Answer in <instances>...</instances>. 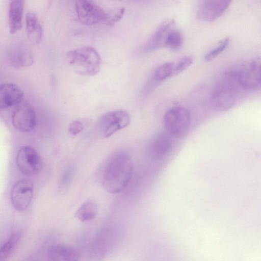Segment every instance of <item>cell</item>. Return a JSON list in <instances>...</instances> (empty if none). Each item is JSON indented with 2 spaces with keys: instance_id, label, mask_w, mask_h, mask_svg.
<instances>
[{
  "instance_id": "1",
  "label": "cell",
  "mask_w": 261,
  "mask_h": 261,
  "mask_svg": "<svg viewBox=\"0 0 261 261\" xmlns=\"http://www.w3.org/2000/svg\"><path fill=\"white\" fill-rule=\"evenodd\" d=\"M133 169V163L128 153H115L109 159L105 168L102 178L103 188L110 193L120 192L129 182Z\"/></svg>"
},
{
  "instance_id": "2",
  "label": "cell",
  "mask_w": 261,
  "mask_h": 261,
  "mask_svg": "<svg viewBox=\"0 0 261 261\" xmlns=\"http://www.w3.org/2000/svg\"><path fill=\"white\" fill-rule=\"evenodd\" d=\"M240 86L236 71L223 73L218 79L211 92L210 102L217 112L228 110L236 102Z\"/></svg>"
},
{
  "instance_id": "3",
  "label": "cell",
  "mask_w": 261,
  "mask_h": 261,
  "mask_svg": "<svg viewBox=\"0 0 261 261\" xmlns=\"http://www.w3.org/2000/svg\"><path fill=\"white\" fill-rule=\"evenodd\" d=\"M67 56L70 66L79 74L93 76L99 71L100 57L92 47L85 46L70 50Z\"/></svg>"
},
{
  "instance_id": "4",
  "label": "cell",
  "mask_w": 261,
  "mask_h": 261,
  "mask_svg": "<svg viewBox=\"0 0 261 261\" xmlns=\"http://www.w3.org/2000/svg\"><path fill=\"white\" fill-rule=\"evenodd\" d=\"M164 122L170 135L177 138H183L187 135L190 129V111L182 107H173L166 112Z\"/></svg>"
},
{
  "instance_id": "5",
  "label": "cell",
  "mask_w": 261,
  "mask_h": 261,
  "mask_svg": "<svg viewBox=\"0 0 261 261\" xmlns=\"http://www.w3.org/2000/svg\"><path fill=\"white\" fill-rule=\"evenodd\" d=\"M75 7L79 21L88 25L103 24L106 17L105 11L92 0H75Z\"/></svg>"
},
{
  "instance_id": "6",
  "label": "cell",
  "mask_w": 261,
  "mask_h": 261,
  "mask_svg": "<svg viewBox=\"0 0 261 261\" xmlns=\"http://www.w3.org/2000/svg\"><path fill=\"white\" fill-rule=\"evenodd\" d=\"M259 58L254 59L242 65L236 71L240 86L250 90L259 89L261 81V65Z\"/></svg>"
},
{
  "instance_id": "7",
  "label": "cell",
  "mask_w": 261,
  "mask_h": 261,
  "mask_svg": "<svg viewBox=\"0 0 261 261\" xmlns=\"http://www.w3.org/2000/svg\"><path fill=\"white\" fill-rule=\"evenodd\" d=\"M130 122L128 113L123 110L109 112L102 116L98 127L103 137L108 138L118 130L127 127Z\"/></svg>"
},
{
  "instance_id": "8",
  "label": "cell",
  "mask_w": 261,
  "mask_h": 261,
  "mask_svg": "<svg viewBox=\"0 0 261 261\" xmlns=\"http://www.w3.org/2000/svg\"><path fill=\"white\" fill-rule=\"evenodd\" d=\"M12 122L19 132L27 133L32 130L36 124V115L32 106L21 102L13 111Z\"/></svg>"
},
{
  "instance_id": "9",
  "label": "cell",
  "mask_w": 261,
  "mask_h": 261,
  "mask_svg": "<svg viewBox=\"0 0 261 261\" xmlns=\"http://www.w3.org/2000/svg\"><path fill=\"white\" fill-rule=\"evenodd\" d=\"M16 162L22 173L29 176L37 174L42 167V160L37 151L30 146H24L17 152Z\"/></svg>"
},
{
  "instance_id": "10",
  "label": "cell",
  "mask_w": 261,
  "mask_h": 261,
  "mask_svg": "<svg viewBox=\"0 0 261 261\" xmlns=\"http://www.w3.org/2000/svg\"><path fill=\"white\" fill-rule=\"evenodd\" d=\"M232 0H200L197 10L199 19L211 21L220 17L227 10Z\"/></svg>"
},
{
  "instance_id": "11",
  "label": "cell",
  "mask_w": 261,
  "mask_h": 261,
  "mask_svg": "<svg viewBox=\"0 0 261 261\" xmlns=\"http://www.w3.org/2000/svg\"><path fill=\"white\" fill-rule=\"evenodd\" d=\"M34 186L29 180H21L12 187L11 199L13 207L18 211L27 209L31 203L33 195Z\"/></svg>"
},
{
  "instance_id": "12",
  "label": "cell",
  "mask_w": 261,
  "mask_h": 261,
  "mask_svg": "<svg viewBox=\"0 0 261 261\" xmlns=\"http://www.w3.org/2000/svg\"><path fill=\"white\" fill-rule=\"evenodd\" d=\"M23 93L16 85L6 83L0 85V109H4L19 104Z\"/></svg>"
},
{
  "instance_id": "13",
  "label": "cell",
  "mask_w": 261,
  "mask_h": 261,
  "mask_svg": "<svg viewBox=\"0 0 261 261\" xmlns=\"http://www.w3.org/2000/svg\"><path fill=\"white\" fill-rule=\"evenodd\" d=\"M173 20L166 21L161 24L143 47V51L154 50L164 45L165 40L169 31L174 25Z\"/></svg>"
},
{
  "instance_id": "14",
  "label": "cell",
  "mask_w": 261,
  "mask_h": 261,
  "mask_svg": "<svg viewBox=\"0 0 261 261\" xmlns=\"http://www.w3.org/2000/svg\"><path fill=\"white\" fill-rule=\"evenodd\" d=\"M24 0H11L9 9V28L11 34L18 32L22 28Z\"/></svg>"
},
{
  "instance_id": "15",
  "label": "cell",
  "mask_w": 261,
  "mask_h": 261,
  "mask_svg": "<svg viewBox=\"0 0 261 261\" xmlns=\"http://www.w3.org/2000/svg\"><path fill=\"white\" fill-rule=\"evenodd\" d=\"M47 255L53 261H75L79 259V252L73 248L63 245H53L48 248Z\"/></svg>"
},
{
  "instance_id": "16",
  "label": "cell",
  "mask_w": 261,
  "mask_h": 261,
  "mask_svg": "<svg viewBox=\"0 0 261 261\" xmlns=\"http://www.w3.org/2000/svg\"><path fill=\"white\" fill-rule=\"evenodd\" d=\"M26 33L29 41L33 44H38L42 37V28L38 18L33 12H28L25 17Z\"/></svg>"
},
{
  "instance_id": "17",
  "label": "cell",
  "mask_w": 261,
  "mask_h": 261,
  "mask_svg": "<svg viewBox=\"0 0 261 261\" xmlns=\"http://www.w3.org/2000/svg\"><path fill=\"white\" fill-rule=\"evenodd\" d=\"M171 144L165 135L160 134L155 138L149 148V155L153 159H159L165 155L170 150Z\"/></svg>"
},
{
  "instance_id": "18",
  "label": "cell",
  "mask_w": 261,
  "mask_h": 261,
  "mask_svg": "<svg viewBox=\"0 0 261 261\" xmlns=\"http://www.w3.org/2000/svg\"><path fill=\"white\" fill-rule=\"evenodd\" d=\"M33 63V56L30 50L25 48H19L11 56L10 64L15 68L27 67Z\"/></svg>"
},
{
  "instance_id": "19",
  "label": "cell",
  "mask_w": 261,
  "mask_h": 261,
  "mask_svg": "<svg viewBox=\"0 0 261 261\" xmlns=\"http://www.w3.org/2000/svg\"><path fill=\"white\" fill-rule=\"evenodd\" d=\"M98 212V206L93 200L84 202L77 210L74 217L79 220L86 222L94 219Z\"/></svg>"
},
{
  "instance_id": "20",
  "label": "cell",
  "mask_w": 261,
  "mask_h": 261,
  "mask_svg": "<svg viewBox=\"0 0 261 261\" xmlns=\"http://www.w3.org/2000/svg\"><path fill=\"white\" fill-rule=\"evenodd\" d=\"M184 43L182 34L177 30L170 29L166 37L164 46L172 50L179 49Z\"/></svg>"
},
{
  "instance_id": "21",
  "label": "cell",
  "mask_w": 261,
  "mask_h": 261,
  "mask_svg": "<svg viewBox=\"0 0 261 261\" xmlns=\"http://www.w3.org/2000/svg\"><path fill=\"white\" fill-rule=\"evenodd\" d=\"M21 235L19 232L12 234L0 248V260H4L11 253L17 244Z\"/></svg>"
},
{
  "instance_id": "22",
  "label": "cell",
  "mask_w": 261,
  "mask_h": 261,
  "mask_svg": "<svg viewBox=\"0 0 261 261\" xmlns=\"http://www.w3.org/2000/svg\"><path fill=\"white\" fill-rule=\"evenodd\" d=\"M175 64L172 62L164 63L159 66L154 73V78L156 81H162L174 75Z\"/></svg>"
},
{
  "instance_id": "23",
  "label": "cell",
  "mask_w": 261,
  "mask_h": 261,
  "mask_svg": "<svg viewBox=\"0 0 261 261\" xmlns=\"http://www.w3.org/2000/svg\"><path fill=\"white\" fill-rule=\"evenodd\" d=\"M125 10L124 8H117L106 12V17L103 24L109 27L113 26L122 19Z\"/></svg>"
},
{
  "instance_id": "24",
  "label": "cell",
  "mask_w": 261,
  "mask_h": 261,
  "mask_svg": "<svg viewBox=\"0 0 261 261\" xmlns=\"http://www.w3.org/2000/svg\"><path fill=\"white\" fill-rule=\"evenodd\" d=\"M229 42L228 38L221 41L216 47L206 54L204 58V60L209 62L214 60L227 48Z\"/></svg>"
},
{
  "instance_id": "25",
  "label": "cell",
  "mask_w": 261,
  "mask_h": 261,
  "mask_svg": "<svg viewBox=\"0 0 261 261\" xmlns=\"http://www.w3.org/2000/svg\"><path fill=\"white\" fill-rule=\"evenodd\" d=\"M193 61V59L191 56H185L181 58L175 64L174 75H176L185 70L192 64Z\"/></svg>"
},
{
  "instance_id": "26",
  "label": "cell",
  "mask_w": 261,
  "mask_h": 261,
  "mask_svg": "<svg viewBox=\"0 0 261 261\" xmlns=\"http://www.w3.org/2000/svg\"><path fill=\"white\" fill-rule=\"evenodd\" d=\"M84 128L83 123L78 120L73 121L69 125L68 131L72 135H76L81 133Z\"/></svg>"
},
{
  "instance_id": "27",
  "label": "cell",
  "mask_w": 261,
  "mask_h": 261,
  "mask_svg": "<svg viewBox=\"0 0 261 261\" xmlns=\"http://www.w3.org/2000/svg\"><path fill=\"white\" fill-rule=\"evenodd\" d=\"M73 175V170L71 168L67 169L64 173L62 177V183L67 185L70 181Z\"/></svg>"
}]
</instances>
